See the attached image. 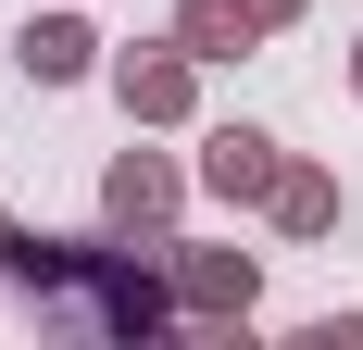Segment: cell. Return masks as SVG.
<instances>
[{"instance_id": "obj_1", "label": "cell", "mask_w": 363, "mask_h": 350, "mask_svg": "<svg viewBox=\"0 0 363 350\" xmlns=\"http://www.w3.org/2000/svg\"><path fill=\"white\" fill-rule=\"evenodd\" d=\"M38 313H63V325H101V338H150V325L176 313V276H138L113 238H75L63 288L38 300Z\"/></svg>"}, {"instance_id": "obj_2", "label": "cell", "mask_w": 363, "mask_h": 350, "mask_svg": "<svg viewBox=\"0 0 363 350\" xmlns=\"http://www.w3.org/2000/svg\"><path fill=\"white\" fill-rule=\"evenodd\" d=\"M101 225H113V238H138V225H176V163H163V150H125V163L101 175Z\"/></svg>"}, {"instance_id": "obj_3", "label": "cell", "mask_w": 363, "mask_h": 350, "mask_svg": "<svg viewBox=\"0 0 363 350\" xmlns=\"http://www.w3.org/2000/svg\"><path fill=\"white\" fill-rule=\"evenodd\" d=\"M251 288H263L251 250H176V300H188L201 325H238V313H251Z\"/></svg>"}, {"instance_id": "obj_4", "label": "cell", "mask_w": 363, "mask_h": 350, "mask_svg": "<svg viewBox=\"0 0 363 350\" xmlns=\"http://www.w3.org/2000/svg\"><path fill=\"white\" fill-rule=\"evenodd\" d=\"M276 138H263V125H213V138H201V188H213V201H276Z\"/></svg>"}, {"instance_id": "obj_5", "label": "cell", "mask_w": 363, "mask_h": 350, "mask_svg": "<svg viewBox=\"0 0 363 350\" xmlns=\"http://www.w3.org/2000/svg\"><path fill=\"white\" fill-rule=\"evenodd\" d=\"M113 101L138 113V125H176V113H188V38H163V50H125V63H113Z\"/></svg>"}, {"instance_id": "obj_6", "label": "cell", "mask_w": 363, "mask_h": 350, "mask_svg": "<svg viewBox=\"0 0 363 350\" xmlns=\"http://www.w3.org/2000/svg\"><path fill=\"white\" fill-rule=\"evenodd\" d=\"M13 63H26L38 88H75V75L101 63V38L75 26V13H38V26H26V50H13Z\"/></svg>"}, {"instance_id": "obj_7", "label": "cell", "mask_w": 363, "mask_h": 350, "mask_svg": "<svg viewBox=\"0 0 363 350\" xmlns=\"http://www.w3.org/2000/svg\"><path fill=\"white\" fill-rule=\"evenodd\" d=\"M176 38H188V63H238V50L263 38V13H251V0H188Z\"/></svg>"}, {"instance_id": "obj_8", "label": "cell", "mask_w": 363, "mask_h": 350, "mask_svg": "<svg viewBox=\"0 0 363 350\" xmlns=\"http://www.w3.org/2000/svg\"><path fill=\"white\" fill-rule=\"evenodd\" d=\"M263 213H276L289 238H326V225H338V175H313V163H289V175H276V201H263Z\"/></svg>"}, {"instance_id": "obj_9", "label": "cell", "mask_w": 363, "mask_h": 350, "mask_svg": "<svg viewBox=\"0 0 363 350\" xmlns=\"http://www.w3.org/2000/svg\"><path fill=\"white\" fill-rule=\"evenodd\" d=\"M251 13H263V26H289V13H301V0H251Z\"/></svg>"}, {"instance_id": "obj_10", "label": "cell", "mask_w": 363, "mask_h": 350, "mask_svg": "<svg viewBox=\"0 0 363 350\" xmlns=\"http://www.w3.org/2000/svg\"><path fill=\"white\" fill-rule=\"evenodd\" d=\"M0 250H13V213H0Z\"/></svg>"}, {"instance_id": "obj_11", "label": "cell", "mask_w": 363, "mask_h": 350, "mask_svg": "<svg viewBox=\"0 0 363 350\" xmlns=\"http://www.w3.org/2000/svg\"><path fill=\"white\" fill-rule=\"evenodd\" d=\"M351 88H363V50H351Z\"/></svg>"}]
</instances>
